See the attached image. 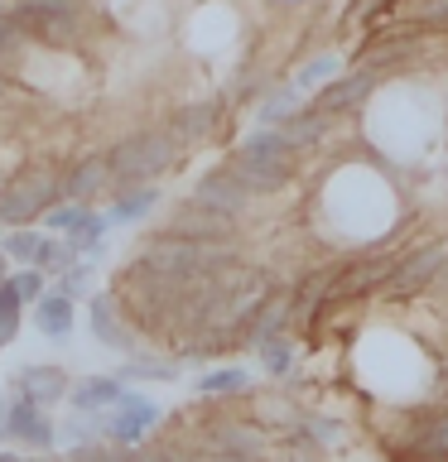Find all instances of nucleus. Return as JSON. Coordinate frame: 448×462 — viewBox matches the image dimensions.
<instances>
[{"label":"nucleus","instance_id":"41","mask_svg":"<svg viewBox=\"0 0 448 462\" xmlns=\"http://www.w3.org/2000/svg\"><path fill=\"white\" fill-rule=\"evenodd\" d=\"M434 289H439V294L448 299V260H443V270H439V280H434Z\"/></svg>","mask_w":448,"mask_h":462},{"label":"nucleus","instance_id":"12","mask_svg":"<svg viewBox=\"0 0 448 462\" xmlns=\"http://www.w3.org/2000/svg\"><path fill=\"white\" fill-rule=\"evenodd\" d=\"M212 453L266 462L270 457V433L260 424H251V419H222V424H212Z\"/></svg>","mask_w":448,"mask_h":462},{"label":"nucleus","instance_id":"24","mask_svg":"<svg viewBox=\"0 0 448 462\" xmlns=\"http://www.w3.org/2000/svg\"><path fill=\"white\" fill-rule=\"evenodd\" d=\"M328 116H318L313 106H299L294 116H285V121L280 125H275V130H280V135H285V144H289V150H309V144H318V140H323L328 135Z\"/></svg>","mask_w":448,"mask_h":462},{"label":"nucleus","instance_id":"42","mask_svg":"<svg viewBox=\"0 0 448 462\" xmlns=\"http://www.w3.org/2000/svg\"><path fill=\"white\" fill-rule=\"evenodd\" d=\"M10 342H14V332H5V328H0V352H5Z\"/></svg>","mask_w":448,"mask_h":462},{"label":"nucleus","instance_id":"43","mask_svg":"<svg viewBox=\"0 0 448 462\" xmlns=\"http://www.w3.org/2000/svg\"><path fill=\"white\" fill-rule=\"evenodd\" d=\"M5 274H10V260H5V255H0V280H5Z\"/></svg>","mask_w":448,"mask_h":462},{"label":"nucleus","instance_id":"13","mask_svg":"<svg viewBox=\"0 0 448 462\" xmlns=\"http://www.w3.org/2000/svg\"><path fill=\"white\" fill-rule=\"evenodd\" d=\"M332 270L338 265H318L309 274H299V284L289 289V318H294V328H309L318 318L328 313V289H332Z\"/></svg>","mask_w":448,"mask_h":462},{"label":"nucleus","instance_id":"23","mask_svg":"<svg viewBox=\"0 0 448 462\" xmlns=\"http://www.w3.org/2000/svg\"><path fill=\"white\" fill-rule=\"evenodd\" d=\"M198 395H208V400H237V395H251V371L246 366H212V371H202L198 381H193Z\"/></svg>","mask_w":448,"mask_h":462},{"label":"nucleus","instance_id":"3","mask_svg":"<svg viewBox=\"0 0 448 462\" xmlns=\"http://www.w3.org/2000/svg\"><path fill=\"white\" fill-rule=\"evenodd\" d=\"M63 202V173L53 164H29L0 188V226H29Z\"/></svg>","mask_w":448,"mask_h":462},{"label":"nucleus","instance_id":"33","mask_svg":"<svg viewBox=\"0 0 448 462\" xmlns=\"http://www.w3.org/2000/svg\"><path fill=\"white\" fill-rule=\"evenodd\" d=\"M39 241H43V231H24V226H14L5 241H0V255L5 260H20V265H29L39 251Z\"/></svg>","mask_w":448,"mask_h":462},{"label":"nucleus","instance_id":"34","mask_svg":"<svg viewBox=\"0 0 448 462\" xmlns=\"http://www.w3.org/2000/svg\"><path fill=\"white\" fill-rule=\"evenodd\" d=\"M10 284H14V294L24 299V309H29V303H39L43 294H49V274H43V270H29V265L10 270Z\"/></svg>","mask_w":448,"mask_h":462},{"label":"nucleus","instance_id":"20","mask_svg":"<svg viewBox=\"0 0 448 462\" xmlns=\"http://www.w3.org/2000/svg\"><path fill=\"white\" fill-rule=\"evenodd\" d=\"M237 159H256V164H270V169H294V150H289L285 135L270 125L251 130V135L237 144Z\"/></svg>","mask_w":448,"mask_h":462},{"label":"nucleus","instance_id":"2","mask_svg":"<svg viewBox=\"0 0 448 462\" xmlns=\"http://www.w3.org/2000/svg\"><path fill=\"white\" fill-rule=\"evenodd\" d=\"M179 164V144L169 140L164 125H145L130 130L107 150V169H111V193L116 188H135V183H159L164 173Z\"/></svg>","mask_w":448,"mask_h":462},{"label":"nucleus","instance_id":"19","mask_svg":"<svg viewBox=\"0 0 448 462\" xmlns=\"http://www.w3.org/2000/svg\"><path fill=\"white\" fill-rule=\"evenodd\" d=\"M29 323H34L39 337H53V342H63L72 328H78V303L63 299V294H43L39 303H29Z\"/></svg>","mask_w":448,"mask_h":462},{"label":"nucleus","instance_id":"16","mask_svg":"<svg viewBox=\"0 0 448 462\" xmlns=\"http://www.w3.org/2000/svg\"><path fill=\"white\" fill-rule=\"evenodd\" d=\"M164 231H179V236H193V241H237V222L202 212L198 202H188V198L173 208V217H169Z\"/></svg>","mask_w":448,"mask_h":462},{"label":"nucleus","instance_id":"7","mask_svg":"<svg viewBox=\"0 0 448 462\" xmlns=\"http://www.w3.org/2000/svg\"><path fill=\"white\" fill-rule=\"evenodd\" d=\"M376 87H381V72H376V68H352V72H342V78H328L313 92L309 106L318 116H328V121H338V116H357L376 97Z\"/></svg>","mask_w":448,"mask_h":462},{"label":"nucleus","instance_id":"32","mask_svg":"<svg viewBox=\"0 0 448 462\" xmlns=\"http://www.w3.org/2000/svg\"><path fill=\"white\" fill-rule=\"evenodd\" d=\"M299 433H303V439H309V443L328 448V443H338L347 429L338 424V419H328V414H303V419H299Z\"/></svg>","mask_w":448,"mask_h":462},{"label":"nucleus","instance_id":"10","mask_svg":"<svg viewBox=\"0 0 448 462\" xmlns=\"http://www.w3.org/2000/svg\"><path fill=\"white\" fill-rule=\"evenodd\" d=\"M10 390H14L20 400H29V404H39V410H53V404L68 400L72 375H68L63 366H53V361H29V366L14 371Z\"/></svg>","mask_w":448,"mask_h":462},{"label":"nucleus","instance_id":"38","mask_svg":"<svg viewBox=\"0 0 448 462\" xmlns=\"http://www.w3.org/2000/svg\"><path fill=\"white\" fill-rule=\"evenodd\" d=\"M415 20L425 29H448V0H419Z\"/></svg>","mask_w":448,"mask_h":462},{"label":"nucleus","instance_id":"5","mask_svg":"<svg viewBox=\"0 0 448 462\" xmlns=\"http://www.w3.org/2000/svg\"><path fill=\"white\" fill-rule=\"evenodd\" d=\"M443 260H448V241H429V245H415L410 255H400V265L396 274H390V284L381 289V294L390 303H410V299H425L434 280H439V270H443Z\"/></svg>","mask_w":448,"mask_h":462},{"label":"nucleus","instance_id":"28","mask_svg":"<svg viewBox=\"0 0 448 462\" xmlns=\"http://www.w3.org/2000/svg\"><path fill=\"white\" fill-rule=\"evenodd\" d=\"M116 381H179V361H164V356H130Z\"/></svg>","mask_w":448,"mask_h":462},{"label":"nucleus","instance_id":"44","mask_svg":"<svg viewBox=\"0 0 448 462\" xmlns=\"http://www.w3.org/2000/svg\"><path fill=\"white\" fill-rule=\"evenodd\" d=\"M425 462H448V457H425Z\"/></svg>","mask_w":448,"mask_h":462},{"label":"nucleus","instance_id":"8","mask_svg":"<svg viewBox=\"0 0 448 462\" xmlns=\"http://www.w3.org/2000/svg\"><path fill=\"white\" fill-rule=\"evenodd\" d=\"M154 424H159V410L145 395H130L116 404V410H107V414H97V429H101V443H111V448H140L145 439L154 433Z\"/></svg>","mask_w":448,"mask_h":462},{"label":"nucleus","instance_id":"6","mask_svg":"<svg viewBox=\"0 0 448 462\" xmlns=\"http://www.w3.org/2000/svg\"><path fill=\"white\" fill-rule=\"evenodd\" d=\"M0 443H20V448H29V453H53L58 448V424L49 419V410L10 395L5 404H0Z\"/></svg>","mask_w":448,"mask_h":462},{"label":"nucleus","instance_id":"1","mask_svg":"<svg viewBox=\"0 0 448 462\" xmlns=\"http://www.w3.org/2000/svg\"><path fill=\"white\" fill-rule=\"evenodd\" d=\"M135 260L159 274H173V280H208L217 270L241 265V251L237 241H193V236H179V231H154V236L140 241Z\"/></svg>","mask_w":448,"mask_h":462},{"label":"nucleus","instance_id":"35","mask_svg":"<svg viewBox=\"0 0 448 462\" xmlns=\"http://www.w3.org/2000/svg\"><path fill=\"white\" fill-rule=\"evenodd\" d=\"M101 429H97V414H72L68 424H58V443L68 448H82V443H97Z\"/></svg>","mask_w":448,"mask_h":462},{"label":"nucleus","instance_id":"17","mask_svg":"<svg viewBox=\"0 0 448 462\" xmlns=\"http://www.w3.org/2000/svg\"><path fill=\"white\" fill-rule=\"evenodd\" d=\"M159 202H164V193H159V183H135V188H116L111 193V202H107V222L111 226H135V222H145Z\"/></svg>","mask_w":448,"mask_h":462},{"label":"nucleus","instance_id":"14","mask_svg":"<svg viewBox=\"0 0 448 462\" xmlns=\"http://www.w3.org/2000/svg\"><path fill=\"white\" fill-rule=\"evenodd\" d=\"M101 193H111V169H107V150L101 154H78L72 169L63 173V202H92Z\"/></svg>","mask_w":448,"mask_h":462},{"label":"nucleus","instance_id":"40","mask_svg":"<svg viewBox=\"0 0 448 462\" xmlns=\"http://www.w3.org/2000/svg\"><path fill=\"white\" fill-rule=\"evenodd\" d=\"M0 462H29L24 453H14V448H5V443H0Z\"/></svg>","mask_w":448,"mask_h":462},{"label":"nucleus","instance_id":"45","mask_svg":"<svg viewBox=\"0 0 448 462\" xmlns=\"http://www.w3.org/2000/svg\"><path fill=\"white\" fill-rule=\"evenodd\" d=\"M63 462H68V457H63Z\"/></svg>","mask_w":448,"mask_h":462},{"label":"nucleus","instance_id":"22","mask_svg":"<svg viewBox=\"0 0 448 462\" xmlns=\"http://www.w3.org/2000/svg\"><path fill=\"white\" fill-rule=\"evenodd\" d=\"M212 125H217V101H198V106H183V111H173V121L164 125L169 130V140L179 144H198V140H208L212 135Z\"/></svg>","mask_w":448,"mask_h":462},{"label":"nucleus","instance_id":"4","mask_svg":"<svg viewBox=\"0 0 448 462\" xmlns=\"http://www.w3.org/2000/svg\"><path fill=\"white\" fill-rule=\"evenodd\" d=\"M5 10L14 14V24H20L24 39L49 43V49H68V43H78L82 0H10Z\"/></svg>","mask_w":448,"mask_h":462},{"label":"nucleus","instance_id":"21","mask_svg":"<svg viewBox=\"0 0 448 462\" xmlns=\"http://www.w3.org/2000/svg\"><path fill=\"white\" fill-rule=\"evenodd\" d=\"M294 328V318H289V299L280 294V289H270L266 303L256 309L251 318V332H246V346H260V342H270V337H285V332Z\"/></svg>","mask_w":448,"mask_h":462},{"label":"nucleus","instance_id":"31","mask_svg":"<svg viewBox=\"0 0 448 462\" xmlns=\"http://www.w3.org/2000/svg\"><path fill=\"white\" fill-rule=\"evenodd\" d=\"M53 294H63V299H92V260H72L68 270H58V280H53Z\"/></svg>","mask_w":448,"mask_h":462},{"label":"nucleus","instance_id":"18","mask_svg":"<svg viewBox=\"0 0 448 462\" xmlns=\"http://www.w3.org/2000/svg\"><path fill=\"white\" fill-rule=\"evenodd\" d=\"M231 179H237L251 198H270V193H285L289 183H294V169H270V164H256V159H237L231 154L222 164Z\"/></svg>","mask_w":448,"mask_h":462},{"label":"nucleus","instance_id":"9","mask_svg":"<svg viewBox=\"0 0 448 462\" xmlns=\"http://www.w3.org/2000/svg\"><path fill=\"white\" fill-rule=\"evenodd\" d=\"M188 202H198L202 212H212V217H227V222H237V226H241L256 198L246 193V188H241L237 179H231L227 169H208V173H202V179L193 183V198H188Z\"/></svg>","mask_w":448,"mask_h":462},{"label":"nucleus","instance_id":"25","mask_svg":"<svg viewBox=\"0 0 448 462\" xmlns=\"http://www.w3.org/2000/svg\"><path fill=\"white\" fill-rule=\"evenodd\" d=\"M107 231H111V222L101 212H92L78 231H68V236H63L68 260H97L101 251H107Z\"/></svg>","mask_w":448,"mask_h":462},{"label":"nucleus","instance_id":"39","mask_svg":"<svg viewBox=\"0 0 448 462\" xmlns=\"http://www.w3.org/2000/svg\"><path fill=\"white\" fill-rule=\"evenodd\" d=\"M20 24H14V14L10 10H0V58H10L14 49H20Z\"/></svg>","mask_w":448,"mask_h":462},{"label":"nucleus","instance_id":"30","mask_svg":"<svg viewBox=\"0 0 448 462\" xmlns=\"http://www.w3.org/2000/svg\"><path fill=\"white\" fill-rule=\"evenodd\" d=\"M87 217H92V208L87 202H58V208H49L39 217V226L49 231V236H68V231H78Z\"/></svg>","mask_w":448,"mask_h":462},{"label":"nucleus","instance_id":"15","mask_svg":"<svg viewBox=\"0 0 448 462\" xmlns=\"http://www.w3.org/2000/svg\"><path fill=\"white\" fill-rule=\"evenodd\" d=\"M126 395H130V385L116 381V375H82V381H72L68 404H72L78 414H107V410H116Z\"/></svg>","mask_w":448,"mask_h":462},{"label":"nucleus","instance_id":"37","mask_svg":"<svg viewBox=\"0 0 448 462\" xmlns=\"http://www.w3.org/2000/svg\"><path fill=\"white\" fill-rule=\"evenodd\" d=\"M332 72H338V58L323 53V58H313V63H303V68L294 72V87H299V92H303V87H323Z\"/></svg>","mask_w":448,"mask_h":462},{"label":"nucleus","instance_id":"36","mask_svg":"<svg viewBox=\"0 0 448 462\" xmlns=\"http://www.w3.org/2000/svg\"><path fill=\"white\" fill-rule=\"evenodd\" d=\"M20 318H24V299L14 294V284H10V274H5V280H0V328L20 332Z\"/></svg>","mask_w":448,"mask_h":462},{"label":"nucleus","instance_id":"26","mask_svg":"<svg viewBox=\"0 0 448 462\" xmlns=\"http://www.w3.org/2000/svg\"><path fill=\"white\" fill-rule=\"evenodd\" d=\"M251 410H256V419H251V424H260V429H285V433H294L299 429V404L294 400H285V395H256L251 400Z\"/></svg>","mask_w":448,"mask_h":462},{"label":"nucleus","instance_id":"27","mask_svg":"<svg viewBox=\"0 0 448 462\" xmlns=\"http://www.w3.org/2000/svg\"><path fill=\"white\" fill-rule=\"evenodd\" d=\"M256 356H260V371L270 375V381H285L289 371H294V337H270V342H260L256 346Z\"/></svg>","mask_w":448,"mask_h":462},{"label":"nucleus","instance_id":"29","mask_svg":"<svg viewBox=\"0 0 448 462\" xmlns=\"http://www.w3.org/2000/svg\"><path fill=\"white\" fill-rule=\"evenodd\" d=\"M294 111H299V87H294V82H285V87H275V92H270L266 101H260L256 121L275 130V125L285 121V116H294Z\"/></svg>","mask_w":448,"mask_h":462},{"label":"nucleus","instance_id":"11","mask_svg":"<svg viewBox=\"0 0 448 462\" xmlns=\"http://www.w3.org/2000/svg\"><path fill=\"white\" fill-rule=\"evenodd\" d=\"M87 328H92V337L101 346H111V352H126L135 356L140 342H135V328L126 323L121 303H116V294H92L87 299Z\"/></svg>","mask_w":448,"mask_h":462}]
</instances>
